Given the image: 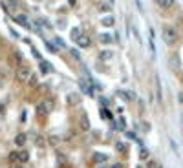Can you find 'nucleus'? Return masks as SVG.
I'll list each match as a JSON object with an SVG mask.
<instances>
[{
	"label": "nucleus",
	"mask_w": 183,
	"mask_h": 168,
	"mask_svg": "<svg viewBox=\"0 0 183 168\" xmlns=\"http://www.w3.org/2000/svg\"><path fill=\"white\" fill-rule=\"evenodd\" d=\"M116 148H117L119 152H126V145H123V142H117V145H116Z\"/></svg>",
	"instance_id": "obj_23"
},
{
	"label": "nucleus",
	"mask_w": 183,
	"mask_h": 168,
	"mask_svg": "<svg viewBox=\"0 0 183 168\" xmlns=\"http://www.w3.org/2000/svg\"><path fill=\"white\" fill-rule=\"evenodd\" d=\"M163 40L167 44H170V46L178 42V33H176V29L172 26H163Z\"/></svg>",
	"instance_id": "obj_2"
},
{
	"label": "nucleus",
	"mask_w": 183,
	"mask_h": 168,
	"mask_svg": "<svg viewBox=\"0 0 183 168\" xmlns=\"http://www.w3.org/2000/svg\"><path fill=\"white\" fill-rule=\"evenodd\" d=\"M81 90H82L86 95H94V88H92L88 82H84V81H81Z\"/></svg>",
	"instance_id": "obj_10"
},
{
	"label": "nucleus",
	"mask_w": 183,
	"mask_h": 168,
	"mask_svg": "<svg viewBox=\"0 0 183 168\" xmlns=\"http://www.w3.org/2000/svg\"><path fill=\"white\" fill-rule=\"evenodd\" d=\"M110 2H112V0H110Z\"/></svg>",
	"instance_id": "obj_33"
},
{
	"label": "nucleus",
	"mask_w": 183,
	"mask_h": 168,
	"mask_svg": "<svg viewBox=\"0 0 183 168\" xmlns=\"http://www.w3.org/2000/svg\"><path fill=\"white\" fill-rule=\"evenodd\" d=\"M55 42H57V46H60V47H62V46H64V42H62V40H60V38H55Z\"/></svg>",
	"instance_id": "obj_27"
},
{
	"label": "nucleus",
	"mask_w": 183,
	"mask_h": 168,
	"mask_svg": "<svg viewBox=\"0 0 183 168\" xmlns=\"http://www.w3.org/2000/svg\"><path fill=\"white\" fill-rule=\"evenodd\" d=\"M108 157L104 155V154H99V152H95L94 154V157H92V161H94V163H104Z\"/></svg>",
	"instance_id": "obj_12"
},
{
	"label": "nucleus",
	"mask_w": 183,
	"mask_h": 168,
	"mask_svg": "<svg viewBox=\"0 0 183 168\" xmlns=\"http://www.w3.org/2000/svg\"><path fill=\"white\" fill-rule=\"evenodd\" d=\"M44 44H46V47H48V50L51 51V53H57V47L51 44V42H48V40H44Z\"/></svg>",
	"instance_id": "obj_20"
},
{
	"label": "nucleus",
	"mask_w": 183,
	"mask_h": 168,
	"mask_svg": "<svg viewBox=\"0 0 183 168\" xmlns=\"http://www.w3.org/2000/svg\"><path fill=\"white\" fill-rule=\"evenodd\" d=\"M75 2H77V0H68V4H70V6H75Z\"/></svg>",
	"instance_id": "obj_28"
},
{
	"label": "nucleus",
	"mask_w": 183,
	"mask_h": 168,
	"mask_svg": "<svg viewBox=\"0 0 183 168\" xmlns=\"http://www.w3.org/2000/svg\"><path fill=\"white\" fill-rule=\"evenodd\" d=\"M79 37H81V29H79V28H73V29H72V38L77 40Z\"/></svg>",
	"instance_id": "obj_19"
},
{
	"label": "nucleus",
	"mask_w": 183,
	"mask_h": 168,
	"mask_svg": "<svg viewBox=\"0 0 183 168\" xmlns=\"http://www.w3.org/2000/svg\"><path fill=\"white\" fill-rule=\"evenodd\" d=\"M79 124H81V130H82V132L90 130V119H88L86 113H81V117H79Z\"/></svg>",
	"instance_id": "obj_4"
},
{
	"label": "nucleus",
	"mask_w": 183,
	"mask_h": 168,
	"mask_svg": "<svg viewBox=\"0 0 183 168\" xmlns=\"http://www.w3.org/2000/svg\"><path fill=\"white\" fill-rule=\"evenodd\" d=\"M101 11H110V6H108V4H103V6H101Z\"/></svg>",
	"instance_id": "obj_25"
},
{
	"label": "nucleus",
	"mask_w": 183,
	"mask_h": 168,
	"mask_svg": "<svg viewBox=\"0 0 183 168\" xmlns=\"http://www.w3.org/2000/svg\"><path fill=\"white\" fill-rule=\"evenodd\" d=\"M31 77V68L29 66H20L17 69V81L18 82H28Z\"/></svg>",
	"instance_id": "obj_3"
},
{
	"label": "nucleus",
	"mask_w": 183,
	"mask_h": 168,
	"mask_svg": "<svg viewBox=\"0 0 183 168\" xmlns=\"http://www.w3.org/2000/svg\"><path fill=\"white\" fill-rule=\"evenodd\" d=\"M137 168H143V166H137Z\"/></svg>",
	"instance_id": "obj_31"
},
{
	"label": "nucleus",
	"mask_w": 183,
	"mask_h": 168,
	"mask_svg": "<svg viewBox=\"0 0 183 168\" xmlns=\"http://www.w3.org/2000/svg\"><path fill=\"white\" fill-rule=\"evenodd\" d=\"M15 22H18L20 26H24V28H29V24H28V17H26V15H15Z\"/></svg>",
	"instance_id": "obj_7"
},
{
	"label": "nucleus",
	"mask_w": 183,
	"mask_h": 168,
	"mask_svg": "<svg viewBox=\"0 0 183 168\" xmlns=\"http://www.w3.org/2000/svg\"><path fill=\"white\" fill-rule=\"evenodd\" d=\"M113 22H116V20H113V17H104V18L101 20V24H103V26H106V28L113 26Z\"/></svg>",
	"instance_id": "obj_16"
},
{
	"label": "nucleus",
	"mask_w": 183,
	"mask_h": 168,
	"mask_svg": "<svg viewBox=\"0 0 183 168\" xmlns=\"http://www.w3.org/2000/svg\"><path fill=\"white\" fill-rule=\"evenodd\" d=\"M28 161H29V152L20 150L18 152V163H28Z\"/></svg>",
	"instance_id": "obj_11"
},
{
	"label": "nucleus",
	"mask_w": 183,
	"mask_h": 168,
	"mask_svg": "<svg viewBox=\"0 0 183 168\" xmlns=\"http://www.w3.org/2000/svg\"><path fill=\"white\" fill-rule=\"evenodd\" d=\"M79 101H81V97H79V93H70L68 95V104H79Z\"/></svg>",
	"instance_id": "obj_9"
},
{
	"label": "nucleus",
	"mask_w": 183,
	"mask_h": 168,
	"mask_svg": "<svg viewBox=\"0 0 183 168\" xmlns=\"http://www.w3.org/2000/svg\"><path fill=\"white\" fill-rule=\"evenodd\" d=\"M113 57V53L110 51V50H106V51H101L99 53V60H108V59H112Z\"/></svg>",
	"instance_id": "obj_15"
},
{
	"label": "nucleus",
	"mask_w": 183,
	"mask_h": 168,
	"mask_svg": "<svg viewBox=\"0 0 183 168\" xmlns=\"http://www.w3.org/2000/svg\"><path fill=\"white\" fill-rule=\"evenodd\" d=\"M99 40H101L103 44H110V42H112V37H110L108 33H103V35H99Z\"/></svg>",
	"instance_id": "obj_17"
},
{
	"label": "nucleus",
	"mask_w": 183,
	"mask_h": 168,
	"mask_svg": "<svg viewBox=\"0 0 183 168\" xmlns=\"http://www.w3.org/2000/svg\"><path fill=\"white\" fill-rule=\"evenodd\" d=\"M8 4H9L11 8H17V0H8Z\"/></svg>",
	"instance_id": "obj_26"
},
{
	"label": "nucleus",
	"mask_w": 183,
	"mask_h": 168,
	"mask_svg": "<svg viewBox=\"0 0 183 168\" xmlns=\"http://www.w3.org/2000/svg\"><path fill=\"white\" fill-rule=\"evenodd\" d=\"M156 4L159 8H163V9H169V8L174 6V0H156Z\"/></svg>",
	"instance_id": "obj_8"
},
{
	"label": "nucleus",
	"mask_w": 183,
	"mask_h": 168,
	"mask_svg": "<svg viewBox=\"0 0 183 168\" xmlns=\"http://www.w3.org/2000/svg\"><path fill=\"white\" fill-rule=\"evenodd\" d=\"M53 108H55V101H53V99H46V101H42V102L37 106V115H39V117L48 115Z\"/></svg>",
	"instance_id": "obj_1"
},
{
	"label": "nucleus",
	"mask_w": 183,
	"mask_h": 168,
	"mask_svg": "<svg viewBox=\"0 0 183 168\" xmlns=\"http://www.w3.org/2000/svg\"><path fill=\"white\" fill-rule=\"evenodd\" d=\"M101 168H106V166H101Z\"/></svg>",
	"instance_id": "obj_32"
},
{
	"label": "nucleus",
	"mask_w": 183,
	"mask_h": 168,
	"mask_svg": "<svg viewBox=\"0 0 183 168\" xmlns=\"http://www.w3.org/2000/svg\"><path fill=\"white\" fill-rule=\"evenodd\" d=\"M0 113H4V104H0Z\"/></svg>",
	"instance_id": "obj_29"
},
{
	"label": "nucleus",
	"mask_w": 183,
	"mask_h": 168,
	"mask_svg": "<svg viewBox=\"0 0 183 168\" xmlns=\"http://www.w3.org/2000/svg\"><path fill=\"white\" fill-rule=\"evenodd\" d=\"M40 69H42V73H51V64L46 60H40Z\"/></svg>",
	"instance_id": "obj_13"
},
{
	"label": "nucleus",
	"mask_w": 183,
	"mask_h": 168,
	"mask_svg": "<svg viewBox=\"0 0 183 168\" xmlns=\"http://www.w3.org/2000/svg\"><path fill=\"white\" fill-rule=\"evenodd\" d=\"M148 157V150L147 148H141V152H139V159H147Z\"/></svg>",
	"instance_id": "obj_22"
},
{
	"label": "nucleus",
	"mask_w": 183,
	"mask_h": 168,
	"mask_svg": "<svg viewBox=\"0 0 183 168\" xmlns=\"http://www.w3.org/2000/svg\"><path fill=\"white\" fill-rule=\"evenodd\" d=\"M35 145H37L39 148H44V146H46V141H44V137H37V139H35Z\"/></svg>",
	"instance_id": "obj_18"
},
{
	"label": "nucleus",
	"mask_w": 183,
	"mask_h": 168,
	"mask_svg": "<svg viewBox=\"0 0 183 168\" xmlns=\"http://www.w3.org/2000/svg\"><path fill=\"white\" fill-rule=\"evenodd\" d=\"M75 42H77L79 47H88V46H90V37H88V35H81Z\"/></svg>",
	"instance_id": "obj_6"
},
{
	"label": "nucleus",
	"mask_w": 183,
	"mask_h": 168,
	"mask_svg": "<svg viewBox=\"0 0 183 168\" xmlns=\"http://www.w3.org/2000/svg\"><path fill=\"white\" fill-rule=\"evenodd\" d=\"M26 142H28V135L26 133H17L15 135V145L17 146H24Z\"/></svg>",
	"instance_id": "obj_5"
},
{
	"label": "nucleus",
	"mask_w": 183,
	"mask_h": 168,
	"mask_svg": "<svg viewBox=\"0 0 183 168\" xmlns=\"http://www.w3.org/2000/svg\"><path fill=\"white\" fill-rule=\"evenodd\" d=\"M101 117H103V119H110L112 115H110V111H106V110L103 108V110H101Z\"/></svg>",
	"instance_id": "obj_24"
},
{
	"label": "nucleus",
	"mask_w": 183,
	"mask_h": 168,
	"mask_svg": "<svg viewBox=\"0 0 183 168\" xmlns=\"http://www.w3.org/2000/svg\"><path fill=\"white\" fill-rule=\"evenodd\" d=\"M28 84H29V86H37V75H33V73H31V77H29Z\"/></svg>",
	"instance_id": "obj_21"
},
{
	"label": "nucleus",
	"mask_w": 183,
	"mask_h": 168,
	"mask_svg": "<svg viewBox=\"0 0 183 168\" xmlns=\"http://www.w3.org/2000/svg\"><path fill=\"white\" fill-rule=\"evenodd\" d=\"M8 161H9L11 164H18V152H9Z\"/></svg>",
	"instance_id": "obj_14"
},
{
	"label": "nucleus",
	"mask_w": 183,
	"mask_h": 168,
	"mask_svg": "<svg viewBox=\"0 0 183 168\" xmlns=\"http://www.w3.org/2000/svg\"><path fill=\"white\" fill-rule=\"evenodd\" d=\"M13 168H22V166H20V164H15V166H13Z\"/></svg>",
	"instance_id": "obj_30"
}]
</instances>
